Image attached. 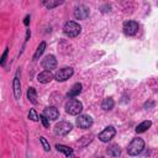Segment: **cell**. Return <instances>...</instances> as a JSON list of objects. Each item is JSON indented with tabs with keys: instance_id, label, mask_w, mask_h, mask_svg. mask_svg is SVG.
Here are the masks:
<instances>
[{
	"instance_id": "9",
	"label": "cell",
	"mask_w": 158,
	"mask_h": 158,
	"mask_svg": "<svg viewBox=\"0 0 158 158\" xmlns=\"http://www.w3.org/2000/svg\"><path fill=\"white\" fill-rule=\"evenodd\" d=\"M89 14H90V10L85 5H79L74 10V17L78 20H85L89 16Z\"/></svg>"
},
{
	"instance_id": "17",
	"label": "cell",
	"mask_w": 158,
	"mask_h": 158,
	"mask_svg": "<svg viewBox=\"0 0 158 158\" xmlns=\"http://www.w3.org/2000/svg\"><path fill=\"white\" fill-rule=\"evenodd\" d=\"M27 99L32 104H37V93H36L35 88H28V90H27Z\"/></svg>"
},
{
	"instance_id": "1",
	"label": "cell",
	"mask_w": 158,
	"mask_h": 158,
	"mask_svg": "<svg viewBox=\"0 0 158 158\" xmlns=\"http://www.w3.org/2000/svg\"><path fill=\"white\" fill-rule=\"evenodd\" d=\"M144 148V141L142 138H133L128 147H127V153L130 156H138Z\"/></svg>"
},
{
	"instance_id": "15",
	"label": "cell",
	"mask_w": 158,
	"mask_h": 158,
	"mask_svg": "<svg viewBox=\"0 0 158 158\" xmlns=\"http://www.w3.org/2000/svg\"><path fill=\"white\" fill-rule=\"evenodd\" d=\"M151 126H152V122H151V121H143V122H141V123L136 127V132H137V133H143V132L147 131Z\"/></svg>"
},
{
	"instance_id": "14",
	"label": "cell",
	"mask_w": 158,
	"mask_h": 158,
	"mask_svg": "<svg viewBox=\"0 0 158 158\" xmlns=\"http://www.w3.org/2000/svg\"><path fill=\"white\" fill-rule=\"evenodd\" d=\"M81 84L80 83H77V84H74L73 86H72V89L69 90V93L67 94L68 95V98H70V99H73L74 96H77V95H79L80 93H81Z\"/></svg>"
},
{
	"instance_id": "16",
	"label": "cell",
	"mask_w": 158,
	"mask_h": 158,
	"mask_svg": "<svg viewBox=\"0 0 158 158\" xmlns=\"http://www.w3.org/2000/svg\"><path fill=\"white\" fill-rule=\"evenodd\" d=\"M56 148H57L58 152H62V153L65 154L67 157H69V156L73 154V149H72L70 147H68V146H64V144H57Z\"/></svg>"
},
{
	"instance_id": "19",
	"label": "cell",
	"mask_w": 158,
	"mask_h": 158,
	"mask_svg": "<svg viewBox=\"0 0 158 158\" xmlns=\"http://www.w3.org/2000/svg\"><path fill=\"white\" fill-rule=\"evenodd\" d=\"M114 105H115L114 100H112L111 98H106V99H104V101H102V104H101V107H102L104 110H111V109L114 107Z\"/></svg>"
},
{
	"instance_id": "2",
	"label": "cell",
	"mask_w": 158,
	"mask_h": 158,
	"mask_svg": "<svg viewBox=\"0 0 158 158\" xmlns=\"http://www.w3.org/2000/svg\"><path fill=\"white\" fill-rule=\"evenodd\" d=\"M63 32L68 37H77L81 32V27L79 23H77L74 21H68V22H65V25L63 27Z\"/></svg>"
},
{
	"instance_id": "11",
	"label": "cell",
	"mask_w": 158,
	"mask_h": 158,
	"mask_svg": "<svg viewBox=\"0 0 158 158\" xmlns=\"http://www.w3.org/2000/svg\"><path fill=\"white\" fill-rule=\"evenodd\" d=\"M43 115L48 118V120H57L58 116H59V111L57 107L54 106H48L43 110Z\"/></svg>"
},
{
	"instance_id": "7",
	"label": "cell",
	"mask_w": 158,
	"mask_h": 158,
	"mask_svg": "<svg viewBox=\"0 0 158 158\" xmlns=\"http://www.w3.org/2000/svg\"><path fill=\"white\" fill-rule=\"evenodd\" d=\"M93 125V118L89 115H79L77 118V126L79 128L86 130Z\"/></svg>"
},
{
	"instance_id": "18",
	"label": "cell",
	"mask_w": 158,
	"mask_h": 158,
	"mask_svg": "<svg viewBox=\"0 0 158 158\" xmlns=\"http://www.w3.org/2000/svg\"><path fill=\"white\" fill-rule=\"evenodd\" d=\"M107 153L110 156H112V157H118L120 153H121V151H120V147L117 144H112V146H110L107 148Z\"/></svg>"
},
{
	"instance_id": "8",
	"label": "cell",
	"mask_w": 158,
	"mask_h": 158,
	"mask_svg": "<svg viewBox=\"0 0 158 158\" xmlns=\"http://www.w3.org/2000/svg\"><path fill=\"white\" fill-rule=\"evenodd\" d=\"M123 32L127 36H133L138 32V23L136 21H126L123 23Z\"/></svg>"
},
{
	"instance_id": "21",
	"label": "cell",
	"mask_w": 158,
	"mask_h": 158,
	"mask_svg": "<svg viewBox=\"0 0 158 158\" xmlns=\"http://www.w3.org/2000/svg\"><path fill=\"white\" fill-rule=\"evenodd\" d=\"M60 4H63V1H59V0H57V1H43V5L47 6L48 9H53V7H56Z\"/></svg>"
},
{
	"instance_id": "4",
	"label": "cell",
	"mask_w": 158,
	"mask_h": 158,
	"mask_svg": "<svg viewBox=\"0 0 158 158\" xmlns=\"http://www.w3.org/2000/svg\"><path fill=\"white\" fill-rule=\"evenodd\" d=\"M72 128H73V126H72L70 122H68V121H60L59 123H57L54 126V133L56 135H59V136H65V135H68L72 131Z\"/></svg>"
},
{
	"instance_id": "22",
	"label": "cell",
	"mask_w": 158,
	"mask_h": 158,
	"mask_svg": "<svg viewBox=\"0 0 158 158\" xmlns=\"http://www.w3.org/2000/svg\"><path fill=\"white\" fill-rule=\"evenodd\" d=\"M40 141H41V143H42V147H43V149L46 151V152H49V149H51V147H49V143H48V141L43 137V136H41L40 137Z\"/></svg>"
},
{
	"instance_id": "25",
	"label": "cell",
	"mask_w": 158,
	"mask_h": 158,
	"mask_svg": "<svg viewBox=\"0 0 158 158\" xmlns=\"http://www.w3.org/2000/svg\"><path fill=\"white\" fill-rule=\"evenodd\" d=\"M7 52H9V48H6V49L4 51V53H2V56H1V60H0V63H1V65H2V67L5 65V60H6V56H7Z\"/></svg>"
},
{
	"instance_id": "27",
	"label": "cell",
	"mask_w": 158,
	"mask_h": 158,
	"mask_svg": "<svg viewBox=\"0 0 158 158\" xmlns=\"http://www.w3.org/2000/svg\"><path fill=\"white\" fill-rule=\"evenodd\" d=\"M99 158H102V157H99Z\"/></svg>"
},
{
	"instance_id": "10",
	"label": "cell",
	"mask_w": 158,
	"mask_h": 158,
	"mask_svg": "<svg viewBox=\"0 0 158 158\" xmlns=\"http://www.w3.org/2000/svg\"><path fill=\"white\" fill-rule=\"evenodd\" d=\"M42 67H43L46 70H49V72H51L52 69H54V68L57 67V59H56V57L52 56V54L46 56L44 59L42 60Z\"/></svg>"
},
{
	"instance_id": "3",
	"label": "cell",
	"mask_w": 158,
	"mask_h": 158,
	"mask_svg": "<svg viewBox=\"0 0 158 158\" xmlns=\"http://www.w3.org/2000/svg\"><path fill=\"white\" fill-rule=\"evenodd\" d=\"M81 110H83V104L77 99H69L65 104V111L69 115H73V116L79 115Z\"/></svg>"
},
{
	"instance_id": "26",
	"label": "cell",
	"mask_w": 158,
	"mask_h": 158,
	"mask_svg": "<svg viewBox=\"0 0 158 158\" xmlns=\"http://www.w3.org/2000/svg\"><path fill=\"white\" fill-rule=\"evenodd\" d=\"M28 20H30V16H26V17H25L23 23H25V25H28Z\"/></svg>"
},
{
	"instance_id": "12",
	"label": "cell",
	"mask_w": 158,
	"mask_h": 158,
	"mask_svg": "<svg viewBox=\"0 0 158 158\" xmlns=\"http://www.w3.org/2000/svg\"><path fill=\"white\" fill-rule=\"evenodd\" d=\"M52 79H53V74H52L49 70H43V72H41V73L38 74V77H37V80H38L40 83H42V84H47V83H49Z\"/></svg>"
},
{
	"instance_id": "20",
	"label": "cell",
	"mask_w": 158,
	"mask_h": 158,
	"mask_svg": "<svg viewBox=\"0 0 158 158\" xmlns=\"http://www.w3.org/2000/svg\"><path fill=\"white\" fill-rule=\"evenodd\" d=\"M44 48H46V42H41L40 46H38V48H37V51H36V53L33 54V59H35V60L38 59V58L42 56V53L44 52Z\"/></svg>"
},
{
	"instance_id": "5",
	"label": "cell",
	"mask_w": 158,
	"mask_h": 158,
	"mask_svg": "<svg viewBox=\"0 0 158 158\" xmlns=\"http://www.w3.org/2000/svg\"><path fill=\"white\" fill-rule=\"evenodd\" d=\"M73 73H74L73 68H70V67H64V68L59 69V70L56 73L54 78H56V80H58V81H65L67 79H69V78L73 75Z\"/></svg>"
},
{
	"instance_id": "6",
	"label": "cell",
	"mask_w": 158,
	"mask_h": 158,
	"mask_svg": "<svg viewBox=\"0 0 158 158\" xmlns=\"http://www.w3.org/2000/svg\"><path fill=\"white\" fill-rule=\"evenodd\" d=\"M115 135H116V130L112 126H107L102 132L99 133V139L101 142H109L110 139L114 138Z\"/></svg>"
},
{
	"instance_id": "13",
	"label": "cell",
	"mask_w": 158,
	"mask_h": 158,
	"mask_svg": "<svg viewBox=\"0 0 158 158\" xmlns=\"http://www.w3.org/2000/svg\"><path fill=\"white\" fill-rule=\"evenodd\" d=\"M12 86H14V96H15V99H20L21 98V84H20V79H19V73L14 78Z\"/></svg>"
},
{
	"instance_id": "23",
	"label": "cell",
	"mask_w": 158,
	"mask_h": 158,
	"mask_svg": "<svg viewBox=\"0 0 158 158\" xmlns=\"http://www.w3.org/2000/svg\"><path fill=\"white\" fill-rule=\"evenodd\" d=\"M28 118H31L32 121H38V116H37V114H36V111L33 110V109H31L30 110V112H28Z\"/></svg>"
},
{
	"instance_id": "24",
	"label": "cell",
	"mask_w": 158,
	"mask_h": 158,
	"mask_svg": "<svg viewBox=\"0 0 158 158\" xmlns=\"http://www.w3.org/2000/svg\"><path fill=\"white\" fill-rule=\"evenodd\" d=\"M40 120L42 121V123H43V126H44V127H48V126H49V120H48L43 114L40 116Z\"/></svg>"
}]
</instances>
